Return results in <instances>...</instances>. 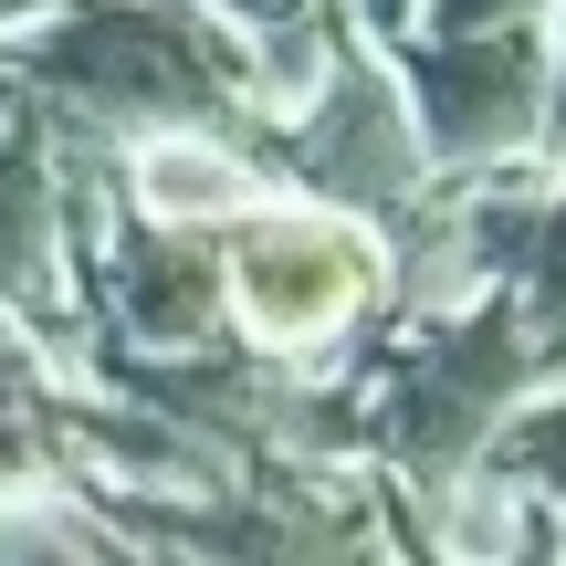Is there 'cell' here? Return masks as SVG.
Returning <instances> with one entry per match:
<instances>
[{
    "label": "cell",
    "mask_w": 566,
    "mask_h": 566,
    "mask_svg": "<svg viewBox=\"0 0 566 566\" xmlns=\"http://www.w3.org/2000/svg\"><path fill=\"white\" fill-rule=\"evenodd\" d=\"M0 84L95 158L168 126H263V63L200 0H32L0 21Z\"/></svg>",
    "instance_id": "cell-1"
},
{
    "label": "cell",
    "mask_w": 566,
    "mask_h": 566,
    "mask_svg": "<svg viewBox=\"0 0 566 566\" xmlns=\"http://www.w3.org/2000/svg\"><path fill=\"white\" fill-rule=\"evenodd\" d=\"M546 388L525 325H514V294H483L441 325H399V346L378 357V378L357 367V430L367 462H388V493L399 504H430V493L472 483L493 462L525 399Z\"/></svg>",
    "instance_id": "cell-2"
},
{
    "label": "cell",
    "mask_w": 566,
    "mask_h": 566,
    "mask_svg": "<svg viewBox=\"0 0 566 566\" xmlns=\"http://www.w3.org/2000/svg\"><path fill=\"white\" fill-rule=\"evenodd\" d=\"M378 315H388V231L315 200H263L252 221L221 231V336H242V357L304 378V357H336Z\"/></svg>",
    "instance_id": "cell-3"
},
{
    "label": "cell",
    "mask_w": 566,
    "mask_h": 566,
    "mask_svg": "<svg viewBox=\"0 0 566 566\" xmlns=\"http://www.w3.org/2000/svg\"><path fill=\"white\" fill-rule=\"evenodd\" d=\"M252 158H263L273 200H315L346 210L367 231H399L409 210L430 200V158H420V126H409V95L388 74L378 42L346 32L325 53V74L304 84V105H283L273 126H252Z\"/></svg>",
    "instance_id": "cell-4"
},
{
    "label": "cell",
    "mask_w": 566,
    "mask_h": 566,
    "mask_svg": "<svg viewBox=\"0 0 566 566\" xmlns=\"http://www.w3.org/2000/svg\"><path fill=\"white\" fill-rule=\"evenodd\" d=\"M388 74H399V95H409V126H420V158H430L441 189L514 179V168H535V137H546L556 21H535V32H483V42H399Z\"/></svg>",
    "instance_id": "cell-5"
},
{
    "label": "cell",
    "mask_w": 566,
    "mask_h": 566,
    "mask_svg": "<svg viewBox=\"0 0 566 566\" xmlns=\"http://www.w3.org/2000/svg\"><path fill=\"white\" fill-rule=\"evenodd\" d=\"M105 189H116L126 221L200 231V242H221L231 221H252V210L273 200L252 137H221V126H168V137L116 147V158H105Z\"/></svg>",
    "instance_id": "cell-6"
},
{
    "label": "cell",
    "mask_w": 566,
    "mask_h": 566,
    "mask_svg": "<svg viewBox=\"0 0 566 566\" xmlns=\"http://www.w3.org/2000/svg\"><path fill=\"white\" fill-rule=\"evenodd\" d=\"M504 294L535 367L566 378V179H535V168L504 179Z\"/></svg>",
    "instance_id": "cell-7"
},
{
    "label": "cell",
    "mask_w": 566,
    "mask_h": 566,
    "mask_svg": "<svg viewBox=\"0 0 566 566\" xmlns=\"http://www.w3.org/2000/svg\"><path fill=\"white\" fill-rule=\"evenodd\" d=\"M200 11L252 42V63H263V126L283 116V105H304V84H315L325 53L346 42L336 0H200Z\"/></svg>",
    "instance_id": "cell-8"
},
{
    "label": "cell",
    "mask_w": 566,
    "mask_h": 566,
    "mask_svg": "<svg viewBox=\"0 0 566 566\" xmlns=\"http://www.w3.org/2000/svg\"><path fill=\"white\" fill-rule=\"evenodd\" d=\"M483 472H493L504 493H525V504L566 535V388H535L525 420L493 441V462H483Z\"/></svg>",
    "instance_id": "cell-9"
},
{
    "label": "cell",
    "mask_w": 566,
    "mask_h": 566,
    "mask_svg": "<svg viewBox=\"0 0 566 566\" xmlns=\"http://www.w3.org/2000/svg\"><path fill=\"white\" fill-rule=\"evenodd\" d=\"M566 0H420L409 11V42H483V32H535Z\"/></svg>",
    "instance_id": "cell-10"
},
{
    "label": "cell",
    "mask_w": 566,
    "mask_h": 566,
    "mask_svg": "<svg viewBox=\"0 0 566 566\" xmlns=\"http://www.w3.org/2000/svg\"><path fill=\"white\" fill-rule=\"evenodd\" d=\"M535 179H566V11H556V84H546V137H535Z\"/></svg>",
    "instance_id": "cell-11"
},
{
    "label": "cell",
    "mask_w": 566,
    "mask_h": 566,
    "mask_svg": "<svg viewBox=\"0 0 566 566\" xmlns=\"http://www.w3.org/2000/svg\"><path fill=\"white\" fill-rule=\"evenodd\" d=\"M336 11H346V32H357V42L399 53V42H409V11H420V0H336Z\"/></svg>",
    "instance_id": "cell-12"
}]
</instances>
